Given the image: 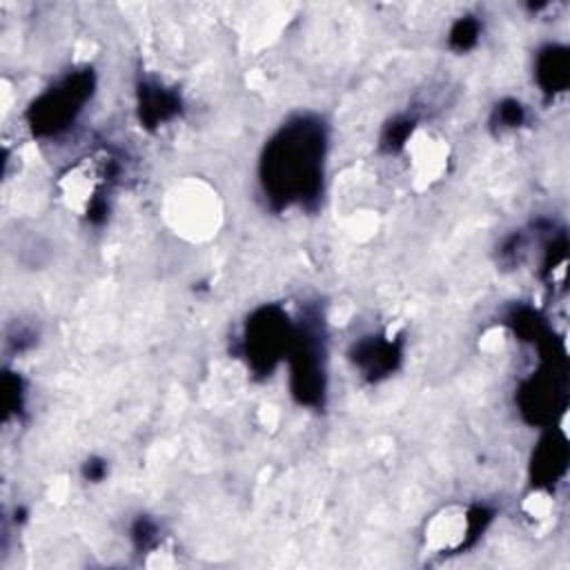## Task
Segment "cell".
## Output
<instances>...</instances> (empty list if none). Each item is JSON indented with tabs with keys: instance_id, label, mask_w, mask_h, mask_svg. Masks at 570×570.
I'll return each instance as SVG.
<instances>
[{
	"instance_id": "obj_3",
	"label": "cell",
	"mask_w": 570,
	"mask_h": 570,
	"mask_svg": "<svg viewBox=\"0 0 570 570\" xmlns=\"http://www.w3.org/2000/svg\"><path fill=\"white\" fill-rule=\"evenodd\" d=\"M481 512L452 503L430 517L423 530V541L430 552L448 554L465 548L470 539L481 530Z\"/></svg>"
},
{
	"instance_id": "obj_1",
	"label": "cell",
	"mask_w": 570,
	"mask_h": 570,
	"mask_svg": "<svg viewBox=\"0 0 570 570\" xmlns=\"http://www.w3.org/2000/svg\"><path fill=\"white\" fill-rule=\"evenodd\" d=\"M321 163V147L316 129L307 125H296L283 134V138L272 147L269 171L272 183L285 198L303 196L309 185H314Z\"/></svg>"
},
{
	"instance_id": "obj_2",
	"label": "cell",
	"mask_w": 570,
	"mask_h": 570,
	"mask_svg": "<svg viewBox=\"0 0 570 570\" xmlns=\"http://www.w3.org/2000/svg\"><path fill=\"white\" fill-rule=\"evenodd\" d=\"M116 165L105 151H94L69 165L58 178V194L67 209L78 216L94 218L96 209L105 205V194L114 180Z\"/></svg>"
},
{
	"instance_id": "obj_7",
	"label": "cell",
	"mask_w": 570,
	"mask_h": 570,
	"mask_svg": "<svg viewBox=\"0 0 570 570\" xmlns=\"http://www.w3.org/2000/svg\"><path fill=\"white\" fill-rule=\"evenodd\" d=\"M552 53V51H550ZM539 76H548L546 80V87L548 91H559L566 80H568V62H566V56L563 53H552V56H546L541 60V67H539Z\"/></svg>"
},
{
	"instance_id": "obj_4",
	"label": "cell",
	"mask_w": 570,
	"mask_h": 570,
	"mask_svg": "<svg viewBox=\"0 0 570 570\" xmlns=\"http://www.w3.org/2000/svg\"><path fill=\"white\" fill-rule=\"evenodd\" d=\"M403 147L407 154V169L412 174V180L419 187H428L436 183L448 171L450 149L441 136L432 131L414 129L403 142Z\"/></svg>"
},
{
	"instance_id": "obj_5",
	"label": "cell",
	"mask_w": 570,
	"mask_h": 570,
	"mask_svg": "<svg viewBox=\"0 0 570 570\" xmlns=\"http://www.w3.org/2000/svg\"><path fill=\"white\" fill-rule=\"evenodd\" d=\"M80 102H82V96L78 94V89H71V85L53 89V94H49L45 102L36 109V120L40 122L38 127H49V129L62 127L60 122L73 118V114L80 109L78 107Z\"/></svg>"
},
{
	"instance_id": "obj_6",
	"label": "cell",
	"mask_w": 570,
	"mask_h": 570,
	"mask_svg": "<svg viewBox=\"0 0 570 570\" xmlns=\"http://www.w3.org/2000/svg\"><path fill=\"white\" fill-rule=\"evenodd\" d=\"M285 338L287 336H285L283 318H272L267 314V318H261L258 323L252 325L247 345L252 347L254 358H274L283 350Z\"/></svg>"
}]
</instances>
